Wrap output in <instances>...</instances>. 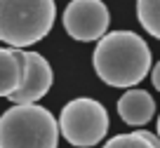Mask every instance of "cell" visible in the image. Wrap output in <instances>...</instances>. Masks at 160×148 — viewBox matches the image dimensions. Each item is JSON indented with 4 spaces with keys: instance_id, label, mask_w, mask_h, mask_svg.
I'll list each match as a JSON object with an SVG mask.
<instances>
[{
    "instance_id": "obj_7",
    "label": "cell",
    "mask_w": 160,
    "mask_h": 148,
    "mask_svg": "<svg viewBox=\"0 0 160 148\" xmlns=\"http://www.w3.org/2000/svg\"><path fill=\"white\" fill-rule=\"evenodd\" d=\"M118 115L125 125L144 127L155 115V101L146 89H127L118 99Z\"/></svg>"
},
{
    "instance_id": "obj_4",
    "label": "cell",
    "mask_w": 160,
    "mask_h": 148,
    "mask_svg": "<svg viewBox=\"0 0 160 148\" xmlns=\"http://www.w3.org/2000/svg\"><path fill=\"white\" fill-rule=\"evenodd\" d=\"M59 134L75 148H92L108 132V113L90 96H78L61 108L57 120Z\"/></svg>"
},
{
    "instance_id": "obj_5",
    "label": "cell",
    "mask_w": 160,
    "mask_h": 148,
    "mask_svg": "<svg viewBox=\"0 0 160 148\" xmlns=\"http://www.w3.org/2000/svg\"><path fill=\"white\" fill-rule=\"evenodd\" d=\"M61 24L73 40L92 42L108 33L111 14L101 0H71L61 14Z\"/></svg>"
},
{
    "instance_id": "obj_6",
    "label": "cell",
    "mask_w": 160,
    "mask_h": 148,
    "mask_svg": "<svg viewBox=\"0 0 160 148\" xmlns=\"http://www.w3.org/2000/svg\"><path fill=\"white\" fill-rule=\"evenodd\" d=\"M21 57H24L21 82L7 99L12 104H35L50 92L52 82H54V73H52L50 61L42 54H38V52L21 49Z\"/></svg>"
},
{
    "instance_id": "obj_10",
    "label": "cell",
    "mask_w": 160,
    "mask_h": 148,
    "mask_svg": "<svg viewBox=\"0 0 160 148\" xmlns=\"http://www.w3.org/2000/svg\"><path fill=\"white\" fill-rule=\"evenodd\" d=\"M137 17L146 33L160 40V0H137Z\"/></svg>"
},
{
    "instance_id": "obj_12",
    "label": "cell",
    "mask_w": 160,
    "mask_h": 148,
    "mask_svg": "<svg viewBox=\"0 0 160 148\" xmlns=\"http://www.w3.org/2000/svg\"><path fill=\"white\" fill-rule=\"evenodd\" d=\"M155 136L160 139V115H158V134H155Z\"/></svg>"
},
{
    "instance_id": "obj_3",
    "label": "cell",
    "mask_w": 160,
    "mask_h": 148,
    "mask_svg": "<svg viewBox=\"0 0 160 148\" xmlns=\"http://www.w3.org/2000/svg\"><path fill=\"white\" fill-rule=\"evenodd\" d=\"M59 125L38 104H14L0 115V148H57Z\"/></svg>"
},
{
    "instance_id": "obj_11",
    "label": "cell",
    "mask_w": 160,
    "mask_h": 148,
    "mask_svg": "<svg viewBox=\"0 0 160 148\" xmlns=\"http://www.w3.org/2000/svg\"><path fill=\"white\" fill-rule=\"evenodd\" d=\"M151 82H153V87L160 92V61L153 66V71H151Z\"/></svg>"
},
{
    "instance_id": "obj_9",
    "label": "cell",
    "mask_w": 160,
    "mask_h": 148,
    "mask_svg": "<svg viewBox=\"0 0 160 148\" xmlns=\"http://www.w3.org/2000/svg\"><path fill=\"white\" fill-rule=\"evenodd\" d=\"M104 148H160V139L153 132L137 129V132L118 134V136L108 139Z\"/></svg>"
},
{
    "instance_id": "obj_1",
    "label": "cell",
    "mask_w": 160,
    "mask_h": 148,
    "mask_svg": "<svg viewBox=\"0 0 160 148\" xmlns=\"http://www.w3.org/2000/svg\"><path fill=\"white\" fill-rule=\"evenodd\" d=\"M92 66L108 87L130 89L151 71V49L141 35L132 31H113L97 40Z\"/></svg>"
},
{
    "instance_id": "obj_8",
    "label": "cell",
    "mask_w": 160,
    "mask_h": 148,
    "mask_svg": "<svg viewBox=\"0 0 160 148\" xmlns=\"http://www.w3.org/2000/svg\"><path fill=\"white\" fill-rule=\"evenodd\" d=\"M24 57L17 47H0V96H10L21 82Z\"/></svg>"
},
{
    "instance_id": "obj_2",
    "label": "cell",
    "mask_w": 160,
    "mask_h": 148,
    "mask_svg": "<svg viewBox=\"0 0 160 148\" xmlns=\"http://www.w3.org/2000/svg\"><path fill=\"white\" fill-rule=\"evenodd\" d=\"M54 19V0H0V40L26 49L50 33Z\"/></svg>"
}]
</instances>
